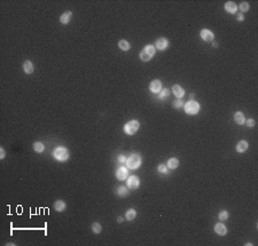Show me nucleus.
<instances>
[{
  "instance_id": "nucleus-1",
  "label": "nucleus",
  "mask_w": 258,
  "mask_h": 246,
  "mask_svg": "<svg viewBox=\"0 0 258 246\" xmlns=\"http://www.w3.org/2000/svg\"><path fill=\"white\" fill-rule=\"evenodd\" d=\"M155 47L153 45H147L143 47V49L140 53V60L143 62H148L151 60V57L155 55Z\"/></svg>"
},
{
  "instance_id": "nucleus-2",
  "label": "nucleus",
  "mask_w": 258,
  "mask_h": 246,
  "mask_svg": "<svg viewBox=\"0 0 258 246\" xmlns=\"http://www.w3.org/2000/svg\"><path fill=\"white\" fill-rule=\"evenodd\" d=\"M141 165V157L137 154H131L127 159H126V166L130 170H137L139 166Z\"/></svg>"
},
{
  "instance_id": "nucleus-3",
  "label": "nucleus",
  "mask_w": 258,
  "mask_h": 246,
  "mask_svg": "<svg viewBox=\"0 0 258 246\" xmlns=\"http://www.w3.org/2000/svg\"><path fill=\"white\" fill-rule=\"evenodd\" d=\"M53 156L59 161H67L69 158V151L68 149L63 148V147H59V148H56L53 151Z\"/></svg>"
},
{
  "instance_id": "nucleus-4",
  "label": "nucleus",
  "mask_w": 258,
  "mask_h": 246,
  "mask_svg": "<svg viewBox=\"0 0 258 246\" xmlns=\"http://www.w3.org/2000/svg\"><path fill=\"white\" fill-rule=\"evenodd\" d=\"M139 127H140V124H139V121L137 120H131V121H129L127 124H125L124 126V131L127 135H133V134H135L137 131L139 129Z\"/></svg>"
},
{
  "instance_id": "nucleus-5",
  "label": "nucleus",
  "mask_w": 258,
  "mask_h": 246,
  "mask_svg": "<svg viewBox=\"0 0 258 246\" xmlns=\"http://www.w3.org/2000/svg\"><path fill=\"white\" fill-rule=\"evenodd\" d=\"M185 111L188 114H196L200 111V104L197 102H195L194 100L193 101H188V102L185 104Z\"/></svg>"
},
{
  "instance_id": "nucleus-6",
  "label": "nucleus",
  "mask_w": 258,
  "mask_h": 246,
  "mask_svg": "<svg viewBox=\"0 0 258 246\" xmlns=\"http://www.w3.org/2000/svg\"><path fill=\"white\" fill-rule=\"evenodd\" d=\"M139 185H140V180H139V177L135 176V175H132V176L129 177V180H127V187L130 189H138L139 188Z\"/></svg>"
},
{
  "instance_id": "nucleus-7",
  "label": "nucleus",
  "mask_w": 258,
  "mask_h": 246,
  "mask_svg": "<svg viewBox=\"0 0 258 246\" xmlns=\"http://www.w3.org/2000/svg\"><path fill=\"white\" fill-rule=\"evenodd\" d=\"M201 38L204 40V41H208V42H210V41H212L213 40V38H215V34H213V32L212 31H210V30H208V29H203L202 31H201Z\"/></svg>"
},
{
  "instance_id": "nucleus-8",
  "label": "nucleus",
  "mask_w": 258,
  "mask_h": 246,
  "mask_svg": "<svg viewBox=\"0 0 258 246\" xmlns=\"http://www.w3.org/2000/svg\"><path fill=\"white\" fill-rule=\"evenodd\" d=\"M149 89L150 92H153V93H160L162 91V83H161L160 80H153L151 83H150V85H149Z\"/></svg>"
},
{
  "instance_id": "nucleus-9",
  "label": "nucleus",
  "mask_w": 258,
  "mask_h": 246,
  "mask_svg": "<svg viewBox=\"0 0 258 246\" xmlns=\"http://www.w3.org/2000/svg\"><path fill=\"white\" fill-rule=\"evenodd\" d=\"M167 46H169V40L166 39V38H158V39L156 40V47H157V49L164 51Z\"/></svg>"
},
{
  "instance_id": "nucleus-10",
  "label": "nucleus",
  "mask_w": 258,
  "mask_h": 246,
  "mask_svg": "<svg viewBox=\"0 0 258 246\" xmlns=\"http://www.w3.org/2000/svg\"><path fill=\"white\" fill-rule=\"evenodd\" d=\"M215 231H216V234L219 235V236H225V235L227 234V228L224 226L223 223H217V224L215 226Z\"/></svg>"
},
{
  "instance_id": "nucleus-11",
  "label": "nucleus",
  "mask_w": 258,
  "mask_h": 246,
  "mask_svg": "<svg viewBox=\"0 0 258 246\" xmlns=\"http://www.w3.org/2000/svg\"><path fill=\"white\" fill-rule=\"evenodd\" d=\"M127 170H126L125 167H119L118 170H117V172H116V176H117V179L118 180H120V181H123V180H125L126 177H127Z\"/></svg>"
},
{
  "instance_id": "nucleus-12",
  "label": "nucleus",
  "mask_w": 258,
  "mask_h": 246,
  "mask_svg": "<svg viewBox=\"0 0 258 246\" xmlns=\"http://www.w3.org/2000/svg\"><path fill=\"white\" fill-rule=\"evenodd\" d=\"M225 9L231 14H234L237 11V6L235 5V2H233V1H227L225 4Z\"/></svg>"
},
{
  "instance_id": "nucleus-13",
  "label": "nucleus",
  "mask_w": 258,
  "mask_h": 246,
  "mask_svg": "<svg viewBox=\"0 0 258 246\" xmlns=\"http://www.w3.org/2000/svg\"><path fill=\"white\" fill-rule=\"evenodd\" d=\"M71 17H72V13L70 11H65V13H63L62 15H61L60 21H61L62 24H68V23L70 22V20H71Z\"/></svg>"
},
{
  "instance_id": "nucleus-14",
  "label": "nucleus",
  "mask_w": 258,
  "mask_h": 246,
  "mask_svg": "<svg viewBox=\"0 0 258 246\" xmlns=\"http://www.w3.org/2000/svg\"><path fill=\"white\" fill-rule=\"evenodd\" d=\"M23 70H24L25 73H28V74L32 73L34 70L32 62H31V61H25V62L23 63Z\"/></svg>"
},
{
  "instance_id": "nucleus-15",
  "label": "nucleus",
  "mask_w": 258,
  "mask_h": 246,
  "mask_svg": "<svg viewBox=\"0 0 258 246\" xmlns=\"http://www.w3.org/2000/svg\"><path fill=\"white\" fill-rule=\"evenodd\" d=\"M172 92H173V94H174L178 98H181V97L183 96V94H185V91H183L179 85L172 86Z\"/></svg>"
},
{
  "instance_id": "nucleus-16",
  "label": "nucleus",
  "mask_w": 258,
  "mask_h": 246,
  "mask_svg": "<svg viewBox=\"0 0 258 246\" xmlns=\"http://www.w3.org/2000/svg\"><path fill=\"white\" fill-rule=\"evenodd\" d=\"M234 120H235V123H236V124H239V125H243V124H244V121H246V119H244V116H243V114H242V112H240V111L235 112Z\"/></svg>"
},
{
  "instance_id": "nucleus-17",
  "label": "nucleus",
  "mask_w": 258,
  "mask_h": 246,
  "mask_svg": "<svg viewBox=\"0 0 258 246\" xmlns=\"http://www.w3.org/2000/svg\"><path fill=\"white\" fill-rule=\"evenodd\" d=\"M54 208L56 210L57 212H62L65 210V207H67V205H65V203L63 201V200H56L55 203H54Z\"/></svg>"
},
{
  "instance_id": "nucleus-18",
  "label": "nucleus",
  "mask_w": 258,
  "mask_h": 246,
  "mask_svg": "<svg viewBox=\"0 0 258 246\" xmlns=\"http://www.w3.org/2000/svg\"><path fill=\"white\" fill-rule=\"evenodd\" d=\"M247 149H248V142L247 141H240L236 145V151L240 152V154L244 152Z\"/></svg>"
},
{
  "instance_id": "nucleus-19",
  "label": "nucleus",
  "mask_w": 258,
  "mask_h": 246,
  "mask_svg": "<svg viewBox=\"0 0 258 246\" xmlns=\"http://www.w3.org/2000/svg\"><path fill=\"white\" fill-rule=\"evenodd\" d=\"M118 47H119L122 51H126L131 48V45L129 44V41H126V40L123 39V40H119V41H118Z\"/></svg>"
},
{
  "instance_id": "nucleus-20",
  "label": "nucleus",
  "mask_w": 258,
  "mask_h": 246,
  "mask_svg": "<svg viewBox=\"0 0 258 246\" xmlns=\"http://www.w3.org/2000/svg\"><path fill=\"white\" fill-rule=\"evenodd\" d=\"M179 166V160L177 158H170L167 160V167L171 168V170H174Z\"/></svg>"
},
{
  "instance_id": "nucleus-21",
  "label": "nucleus",
  "mask_w": 258,
  "mask_h": 246,
  "mask_svg": "<svg viewBox=\"0 0 258 246\" xmlns=\"http://www.w3.org/2000/svg\"><path fill=\"white\" fill-rule=\"evenodd\" d=\"M135 216H137V212H135V210H133V208H130L125 213V219L127 221H132Z\"/></svg>"
},
{
  "instance_id": "nucleus-22",
  "label": "nucleus",
  "mask_w": 258,
  "mask_h": 246,
  "mask_svg": "<svg viewBox=\"0 0 258 246\" xmlns=\"http://www.w3.org/2000/svg\"><path fill=\"white\" fill-rule=\"evenodd\" d=\"M44 149H45V145L43 144L41 142H34L33 143V150L36 152H43L44 151Z\"/></svg>"
},
{
  "instance_id": "nucleus-23",
  "label": "nucleus",
  "mask_w": 258,
  "mask_h": 246,
  "mask_svg": "<svg viewBox=\"0 0 258 246\" xmlns=\"http://www.w3.org/2000/svg\"><path fill=\"white\" fill-rule=\"evenodd\" d=\"M92 230H93V232H94V234H100V232H101V230H102V227H101V224H100V223H97V222H95V223H93V224H92Z\"/></svg>"
},
{
  "instance_id": "nucleus-24",
  "label": "nucleus",
  "mask_w": 258,
  "mask_h": 246,
  "mask_svg": "<svg viewBox=\"0 0 258 246\" xmlns=\"http://www.w3.org/2000/svg\"><path fill=\"white\" fill-rule=\"evenodd\" d=\"M116 194L119 195L120 197L126 196V195H127V189H126L125 187H118V188L116 189Z\"/></svg>"
},
{
  "instance_id": "nucleus-25",
  "label": "nucleus",
  "mask_w": 258,
  "mask_h": 246,
  "mask_svg": "<svg viewBox=\"0 0 258 246\" xmlns=\"http://www.w3.org/2000/svg\"><path fill=\"white\" fill-rule=\"evenodd\" d=\"M228 212L227 211H221L219 212V214H218V217H219V220H221V221H225V220H227L228 219Z\"/></svg>"
},
{
  "instance_id": "nucleus-26",
  "label": "nucleus",
  "mask_w": 258,
  "mask_h": 246,
  "mask_svg": "<svg viewBox=\"0 0 258 246\" xmlns=\"http://www.w3.org/2000/svg\"><path fill=\"white\" fill-rule=\"evenodd\" d=\"M249 8H250V6H249V4H248L247 1H243V2L240 5V11H249Z\"/></svg>"
},
{
  "instance_id": "nucleus-27",
  "label": "nucleus",
  "mask_w": 258,
  "mask_h": 246,
  "mask_svg": "<svg viewBox=\"0 0 258 246\" xmlns=\"http://www.w3.org/2000/svg\"><path fill=\"white\" fill-rule=\"evenodd\" d=\"M169 94H170V91H169V89H162V91H161V94H160V98L164 100L165 97L169 96Z\"/></svg>"
},
{
  "instance_id": "nucleus-28",
  "label": "nucleus",
  "mask_w": 258,
  "mask_h": 246,
  "mask_svg": "<svg viewBox=\"0 0 258 246\" xmlns=\"http://www.w3.org/2000/svg\"><path fill=\"white\" fill-rule=\"evenodd\" d=\"M183 105V102L180 100V98H178V100H176L174 102H173V108H177V109H180L181 107Z\"/></svg>"
},
{
  "instance_id": "nucleus-29",
  "label": "nucleus",
  "mask_w": 258,
  "mask_h": 246,
  "mask_svg": "<svg viewBox=\"0 0 258 246\" xmlns=\"http://www.w3.org/2000/svg\"><path fill=\"white\" fill-rule=\"evenodd\" d=\"M157 170H158V172L162 173V174H166V173H167V167H166V165H164V164H161Z\"/></svg>"
},
{
  "instance_id": "nucleus-30",
  "label": "nucleus",
  "mask_w": 258,
  "mask_h": 246,
  "mask_svg": "<svg viewBox=\"0 0 258 246\" xmlns=\"http://www.w3.org/2000/svg\"><path fill=\"white\" fill-rule=\"evenodd\" d=\"M255 124H256V121H255L253 119H249L248 121H247V125L249 126V127H253Z\"/></svg>"
},
{
  "instance_id": "nucleus-31",
  "label": "nucleus",
  "mask_w": 258,
  "mask_h": 246,
  "mask_svg": "<svg viewBox=\"0 0 258 246\" xmlns=\"http://www.w3.org/2000/svg\"><path fill=\"white\" fill-rule=\"evenodd\" d=\"M118 161H119V163H126V158H125V156H123V154H120V156H118Z\"/></svg>"
},
{
  "instance_id": "nucleus-32",
  "label": "nucleus",
  "mask_w": 258,
  "mask_h": 246,
  "mask_svg": "<svg viewBox=\"0 0 258 246\" xmlns=\"http://www.w3.org/2000/svg\"><path fill=\"white\" fill-rule=\"evenodd\" d=\"M0 158L1 159L5 158V150H4V148H0Z\"/></svg>"
},
{
  "instance_id": "nucleus-33",
  "label": "nucleus",
  "mask_w": 258,
  "mask_h": 246,
  "mask_svg": "<svg viewBox=\"0 0 258 246\" xmlns=\"http://www.w3.org/2000/svg\"><path fill=\"white\" fill-rule=\"evenodd\" d=\"M237 20H239V21H243V20H244V16H243L242 14H239V15H237Z\"/></svg>"
},
{
  "instance_id": "nucleus-34",
  "label": "nucleus",
  "mask_w": 258,
  "mask_h": 246,
  "mask_svg": "<svg viewBox=\"0 0 258 246\" xmlns=\"http://www.w3.org/2000/svg\"><path fill=\"white\" fill-rule=\"evenodd\" d=\"M117 221H118V222H123V217H118Z\"/></svg>"
},
{
  "instance_id": "nucleus-35",
  "label": "nucleus",
  "mask_w": 258,
  "mask_h": 246,
  "mask_svg": "<svg viewBox=\"0 0 258 246\" xmlns=\"http://www.w3.org/2000/svg\"><path fill=\"white\" fill-rule=\"evenodd\" d=\"M193 98H194V94H190V101H193Z\"/></svg>"
}]
</instances>
